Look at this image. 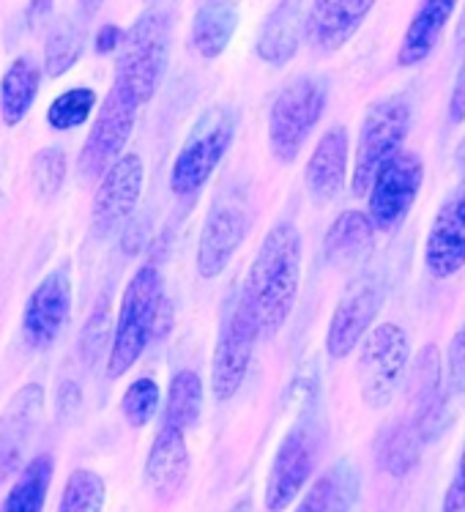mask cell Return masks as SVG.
<instances>
[{
	"label": "cell",
	"mask_w": 465,
	"mask_h": 512,
	"mask_svg": "<svg viewBox=\"0 0 465 512\" xmlns=\"http://www.w3.org/2000/svg\"><path fill=\"white\" fill-rule=\"evenodd\" d=\"M104 496H107V488L102 477L91 469H77L63 485L58 512H102Z\"/></svg>",
	"instance_id": "cell-31"
},
{
	"label": "cell",
	"mask_w": 465,
	"mask_h": 512,
	"mask_svg": "<svg viewBox=\"0 0 465 512\" xmlns=\"http://www.w3.org/2000/svg\"><path fill=\"white\" fill-rule=\"evenodd\" d=\"M83 55V33L74 28L72 20H58L52 25L47 44H44V72L61 77L72 69Z\"/></svg>",
	"instance_id": "cell-30"
},
{
	"label": "cell",
	"mask_w": 465,
	"mask_h": 512,
	"mask_svg": "<svg viewBox=\"0 0 465 512\" xmlns=\"http://www.w3.org/2000/svg\"><path fill=\"white\" fill-rule=\"evenodd\" d=\"M186 474H189V447H186L184 430L170 428L162 422L145 458V485L156 499L167 502L181 491Z\"/></svg>",
	"instance_id": "cell-18"
},
{
	"label": "cell",
	"mask_w": 465,
	"mask_h": 512,
	"mask_svg": "<svg viewBox=\"0 0 465 512\" xmlns=\"http://www.w3.org/2000/svg\"><path fill=\"white\" fill-rule=\"evenodd\" d=\"M258 337V321L241 296L225 318V326L219 329L217 348H214V359H211V392H214V398L230 400L241 389Z\"/></svg>",
	"instance_id": "cell-9"
},
{
	"label": "cell",
	"mask_w": 465,
	"mask_h": 512,
	"mask_svg": "<svg viewBox=\"0 0 465 512\" xmlns=\"http://www.w3.org/2000/svg\"><path fill=\"white\" fill-rule=\"evenodd\" d=\"M301 33H304V22H301L299 3L282 0L263 25V33L258 39V55L271 66L288 63L299 50Z\"/></svg>",
	"instance_id": "cell-22"
},
{
	"label": "cell",
	"mask_w": 465,
	"mask_h": 512,
	"mask_svg": "<svg viewBox=\"0 0 465 512\" xmlns=\"http://www.w3.org/2000/svg\"><path fill=\"white\" fill-rule=\"evenodd\" d=\"M52 6H55V0H31V3H28V25H31V28H39V25L52 14Z\"/></svg>",
	"instance_id": "cell-40"
},
{
	"label": "cell",
	"mask_w": 465,
	"mask_h": 512,
	"mask_svg": "<svg viewBox=\"0 0 465 512\" xmlns=\"http://www.w3.org/2000/svg\"><path fill=\"white\" fill-rule=\"evenodd\" d=\"M143 181L145 168L137 154H124L104 173L91 209V228L96 236H110L132 217L143 195Z\"/></svg>",
	"instance_id": "cell-12"
},
{
	"label": "cell",
	"mask_w": 465,
	"mask_h": 512,
	"mask_svg": "<svg viewBox=\"0 0 465 512\" xmlns=\"http://www.w3.org/2000/svg\"><path fill=\"white\" fill-rule=\"evenodd\" d=\"M63 178H66V154L61 148H42L36 159H33V181L42 192L44 198L58 195L63 187Z\"/></svg>",
	"instance_id": "cell-34"
},
{
	"label": "cell",
	"mask_w": 465,
	"mask_h": 512,
	"mask_svg": "<svg viewBox=\"0 0 465 512\" xmlns=\"http://www.w3.org/2000/svg\"><path fill=\"white\" fill-rule=\"evenodd\" d=\"M457 50H460V55H463L465 61V11L463 17H460V25H457Z\"/></svg>",
	"instance_id": "cell-42"
},
{
	"label": "cell",
	"mask_w": 465,
	"mask_h": 512,
	"mask_svg": "<svg viewBox=\"0 0 465 512\" xmlns=\"http://www.w3.org/2000/svg\"><path fill=\"white\" fill-rule=\"evenodd\" d=\"M301 283V233L293 222H279L266 233L249 266L244 302L255 315L260 335L274 337L293 313Z\"/></svg>",
	"instance_id": "cell-1"
},
{
	"label": "cell",
	"mask_w": 465,
	"mask_h": 512,
	"mask_svg": "<svg viewBox=\"0 0 465 512\" xmlns=\"http://www.w3.org/2000/svg\"><path fill=\"white\" fill-rule=\"evenodd\" d=\"M107 340H110V304H107V299H102L88 318L83 329V343H80V351H83V359L88 365H96Z\"/></svg>",
	"instance_id": "cell-35"
},
{
	"label": "cell",
	"mask_w": 465,
	"mask_h": 512,
	"mask_svg": "<svg viewBox=\"0 0 465 512\" xmlns=\"http://www.w3.org/2000/svg\"><path fill=\"white\" fill-rule=\"evenodd\" d=\"M247 236V214L233 206L222 203L208 211L200 241H197V272L203 280H214L228 269L238 247L244 244Z\"/></svg>",
	"instance_id": "cell-16"
},
{
	"label": "cell",
	"mask_w": 465,
	"mask_h": 512,
	"mask_svg": "<svg viewBox=\"0 0 465 512\" xmlns=\"http://www.w3.org/2000/svg\"><path fill=\"white\" fill-rule=\"evenodd\" d=\"M411 124V110L403 99H381L367 110L353 159V195H370L372 181L392 157L400 154Z\"/></svg>",
	"instance_id": "cell-6"
},
{
	"label": "cell",
	"mask_w": 465,
	"mask_h": 512,
	"mask_svg": "<svg viewBox=\"0 0 465 512\" xmlns=\"http://www.w3.org/2000/svg\"><path fill=\"white\" fill-rule=\"evenodd\" d=\"M455 9L457 0H422L411 22H408V31H405L400 53H397V63L416 66V63L427 61L438 39H441V33H444L446 22L452 20Z\"/></svg>",
	"instance_id": "cell-21"
},
{
	"label": "cell",
	"mask_w": 465,
	"mask_h": 512,
	"mask_svg": "<svg viewBox=\"0 0 465 512\" xmlns=\"http://www.w3.org/2000/svg\"><path fill=\"white\" fill-rule=\"evenodd\" d=\"M383 291L372 277H359L342 293L340 304L331 313L329 332H326V351L331 359H345L353 354L356 345L370 335V326L381 313Z\"/></svg>",
	"instance_id": "cell-11"
},
{
	"label": "cell",
	"mask_w": 465,
	"mask_h": 512,
	"mask_svg": "<svg viewBox=\"0 0 465 512\" xmlns=\"http://www.w3.org/2000/svg\"><path fill=\"white\" fill-rule=\"evenodd\" d=\"M444 512H465V444H463V455H460V466H457L455 480H452L449 493H446Z\"/></svg>",
	"instance_id": "cell-37"
},
{
	"label": "cell",
	"mask_w": 465,
	"mask_h": 512,
	"mask_svg": "<svg viewBox=\"0 0 465 512\" xmlns=\"http://www.w3.org/2000/svg\"><path fill=\"white\" fill-rule=\"evenodd\" d=\"M233 512H249V502H241Z\"/></svg>",
	"instance_id": "cell-44"
},
{
	"label": "cell",
	"mask_w": 465,
	"mask_h": 512,
	"mask_svg": "<svg viewBox=\"0 0 465 512\" xmlns=\"http://www.w3.org/2000/svg\"><path fill=\"white\" fill-rule=\"evenodd\" d=\"M375 0H312L304 20V36L318 53H334L362 28Z\"/></svg>",
	"instance_id": "cell-17"
},
{
	"label": "cell",
	"mask_w": 465,
	"mask_h": 512,
	"mask_svg": "<svg viewBox=\"0 0 465 512\" xmlns=\"http://www.w3.org/2000/svg\"><path fill=\"white\" fill-rule=\"evenodd\" d=\"M159 408V387L154 378H137L121 398V411L132 428H145Z\"/></svg>",
	"instance_id": "cell-33"
},
{
	"label": "cell",
	"mask_w": 465,
	"mask_h": 512,
	"mask_svg": "<svg viewBox=\"0 0 465 512\" xmlns=\"http://www.w3.org/2000/svg\"><path fill=\"white\" fill-rule=\"evenodd\" d=\"M356 469L348 463H337L334 469L312 482L310 491L301 496L296 512H351L356 502Z\"/></svg>",
	"instance_id": "cell-24"
},
{
	"label": "cell",
	"mask_w": 465,
	"mask_h": 512,
	"mask_svg": "<svg viewBox=\"0 0 465 512\" xmlns=\"http://www.w3.org/2000/svg\"><path fill=\"white\" fill-rule=\"evenodd\" d=\"M372 233H375V225H372L370 214H364V211L340 214L329 228V233H326V258H329V263L348 266V263L356 261L372 244Z\"/></svg>",
	"instance_id": "cell-26"
},
{
	"label": "cell",
	"mask_w": 465,
	"mask_h": 512,
	"mask_svg": "<svg viewBox=\"0 0 465 512\" xmlns=\"http://www.w3.org/2000/svg\"><path fill=\"white\" fill-rule=\"evenodd\" d=\"M424 263L438 280L452 277L465 266V184L435 214L424 244Z\"/></svg>",
	"instance_id": "cell-15"
},
{
	"label": "cell",
	"mask_w": 465,
	"mask_h": 512,
	"mask_svg": "<svg viewBox=\"0 0 465 512\" xmlns=\"http://www.w3.org/2000/svg\"><path fill=\"white\" fill-rule=\"evenodd\" d=\"M408 356H411V345L403 326L378 324L364 337L356 373L367 406L386 408L397 398L408 373Z\"/></svg>",
	"instance_id": "cell-5"
},
{
	"label": "cell",
	"mask_w": 465,
	"mask_h": 512,
	"mask_svg": "<svg viewBox=\"0 0 465 512\" xmlns=\"http://www.w3.org/2000/svg\"><path fill=\"white\" fill-rule=\"evenodd\" d=\"M44 392L39 384L25 387L11 400L6 419L0 425V482L9 480L14 471L20 469L22 452H25V441L31 436V428L39 411H42Z\"/></svg>",
	"instance_id": "cell-20"
},
{
	"label": "cell",
	"mask_w": 465,
	"mask_h": 512,
	"mask_svg": "<svg viewBox=\"0 0 465 512\" xmlns=\"http://www.w3.org/2000/svg\"><path fill=\"white\" fill-rule=\"evenodd\" d=\"M72 313V280L69 269H58L44 277L31 293L22 313V335L31 348H50Z\"/></svg>",
	"instance_id": "cell-13"
},
{
	"label": "cell",
	"mask_w": 465,
	"mask_h": 512,
	"mask_svg": "<svg viewBox=\"0 0 465 512\" xmlns=\"http://www.w3.org/2000/svg\"><path fill=\"white\" fill-rule=\"evenodd\" d=\"M323 107H326V83L310 74L290 80L279 91L269 113V146L277 162L282 165L296 162L307 137L321 121Z\"/></svg>",
	"instance_id": "cell-4"
},
{
	"label": "cell",
	"mask_w": 465,
	"mask_h": 512,
	"mask_svg": "<svg viewBox=\"0 0 465 512\" xmlns=\"http://www.w3.org/2000/svg\"><path fill=\"white\" fill-rule=\"evenodd\" d=\"M455 165H457V173L465 178V137L460 140V146L455 151Z\"/></svg>",
	"instance_id": "cell-41"
},
{
	"label": "cell",
	"mask_w": 465,
	"mask_h": 512,
	"mask_svg": "<svg viewBox=\"0 0 465 512\" xmlns=\"http://www.w3.org/2000/svg\"><path fill=\"white\" fill-rule=\"evenodd\" d=\"M102 3L104 0H80V9L85 11V17H91V14L102 9Z\"/></svg>",
	"instance_id": "cell-43"
},
{
	"label": "cell",
	"mask_w": 465,
	"mask_h": 512,
	"mask_svg": "<svg viewBox=\"0 0 465 512\" xmlns=\"http://www.w3.org/2000/svg\"><path fill=\"white\" fill-rule=\"evenodd\" d=\"M137 107L140 102L121 85H113L110 94L104 96L102 110L96 115L80 154V170L85 178H104V173L124 157V146L135 129Z\"/></svg>",
	"instance_id": "cell-8"
},
{
	"label": "cell",
	"mask_w": 465,
	"mask_h": 512,
	"mask_svg": "<svg viewBox=\"0 0 465 512\" xmlns=\"http://www.w3.org/2000/svg\"><path fill=\"white\" fill-rule=\"evenodd\" d=\"M238 9L230 0H206L192 20V47L203 58H219L236 33Z\"/></svg>",
	"instance_id": "cell-23"
},
{
	"label": "cell",
	"mask_w": 465,
	"mask_h": 512,
	"mask_svg": "<svg viewBox=\"0 0 465 512\" xmlns=\"http://www.w3.org/2000/svg\"><path fill=\"white\" fill-rule=\"evenodd\" d=\"M126 33L121 28H115V25H104L99 36H96V53H115V50H121V44H124Z\"/></svg>",
	"instance_id": "cell-39"
},
{
	"label": "cell",
	"mask_w": 465,
	"mask_h": 512,
	"mask_svg": "<svg viewBox=\"0 0 465 512\" xmlns=\"http://www.w3.org/2000/svg\"><path fill=\"white\" fill-rule=\"evenodd\" d=\"M424 181V162L414 151H400L381 168L367 195V214L375 230H394L408 217Z\"/></svg>",
	"instance_id": "cell-10"
},
{
	"label": "cell",
	"mask_w": 465,
	"mask_h": 512,
	"mask_svg": "<svg viewBox=\"0 0 465 512\" xmlns=\"http://www.w3.org/2000/svg\"><path fill=\"white\" fill-rule=\"evenodd\" d=\"M200 408H203V381L195 370H178L167 389L165 425L186 433L200 419Z\"/></svg>",
	"instance_id": "cell-28"
},
{
	"label": "cell",
	"mask_w": 465,
	"mask_h": 512,
	"mask_svg": "<svg viewBox=\"0 0 465 512\" xmlns=\"http://www.w3.org/2000/svg\"><path fill=\"white\" fill-rule=\"evenodd\" d=\"M449 118L455 124H463L465 121V61L460 66V74H457L455 88H452V99H449Z\"/></svg>",
	"instance_id": "cell-38"
},
{
	"label": "cell",
	"mask_w": 465,
	"mask_h": 512,
	"mask_svg": "<svg viewBox=\"0 0 465 512\" xmlns=\"http://www.w3.org/2000/svg\"><path fill=\"white\" fill-rule=\"evenodd\" d=\"M165 299L162 274L156 266H143L129 280L115 321V335L107 356V376L121 378L143 356L145 345L156 337V321Z\"/></svg>",
	"instance_id": "cell-2"
},
{
	"label": "cell",
	"mask_w": 465,
	"mask_h": 512,
	"mask_svg": "<svg viewBox=\"0 0 465 512\" xmlns=\"http://www.w3.org/2000/svg\"><path fill=\"white\" fill-rule=\"evenodd\" d=\"M170 58V20L162 11H148L126 31L118 63L115 85L135 96L140 105L151 102L165 77Z\"/></svg>",
	"instance_id": "cell-3"
},
{
	"label": "cell",
	"mask_w": 465,
	"mask_h": 512,
	"mask_svg": "<svg viewBox=\"0 0 465 512\" xmlns=\"http://www.w3.org/2000/svg\"><path fill=\"white\" fill-rule=\"evenodd\" d=\"M422 436L414 425H394L386 430L378 447L381 469L389 471L392 477H405L422 458Z\"/></svg>",
	"instance_id": "cell-29"
},
{
	"label": "cell",
	"mask_w": 465,
	"mask_h": 512,
	"mask_svg": "<svg viewBox=\"0 0 465 512\" xmlns=\"http://www.w3.org/2000/svg\"><path fill=\"white\" fill-rule=\"evenodd\" d=\"M42 72L28 58H17L0 80V115L9 126H17L36 102Z\"/></svg>",
	"instance_id": "cell-25"
},
{
	"label": "cell",
	"mask_w": 465,
	"mask_h": 512,
	"mask_svg": "<svg viewBox=\"0 0 465 512\" xmlns=\"http://www.w3.org/2000/svg\"><path fill=\"white\" fill-rule=\"evenodd\" d=\"M312 441L307 430H290L279 444L274 463H271L269 480H266V493L263 502L269 512L288 510L290 504L299 499L304 485L312 474Z\"/></svg>",
	"instance_id": "cell-14"
},
{
	"label": "cell",
	"mask_w": 465,
	"mask_h": 512,
	"mask_svg": "<svg viewBox=\"0 0 465 512\" xmlns=\"http://www.w3.org/2000/svg\"><path fill=\"white\" fill-rule=\"evenodd\" d=\"M52 482V458L36 455V458L20 471L14 488L6 496L0 512H42Z\"/></svg>",
	"instance_id": "cell-27"
},
{
	"label": "cell",
	"mask_w": 465,
	"mask_h": 512,
	"mask_svg": "<svg viewBox=\"0 0 465 512\" xmlns=\"http://www.w3.org/2000/svg\"><path fill=\"white\" fill-rule=\"evenodd\" d=\"M449 387L455 389L457 395H465V324L457 329V335L449 343Z\"/></svg>",
	"instance_id": "cell-36"
},
{
	"label": "cell",
	"mask_w": 465,
	"mask_h": 512,
	"mask_svg": "<svg viewBox=\"0 0 465 512\" xmlns=\"http://www.w3.org/2000/svg\"><path fill=\"white\" fill-rule=\"evenodd\" d=\"M348 154H351L348 129L331 126L315 146L307 165V189L315 203H331L340 195L348 178Z\"/></svg>",
	"instance_id": "cell-19"
},
{
	"label": "cell",
	"mask_w": 465,
	"mask_h": 512,
	"mask_svg": "<svg viewBox=\"0 0 465 512\" xmlns=\"http://www.w3.org/2000/svg\"><path fill=\"white\" fill-rule=\"evenodd\" d=\"M230 143H233V115L225 107L208 110L195 124L192 135L186 137L184 148L178 151L170 173V189L181 198L195 195L228 154Z\"/></svg>",
	"instance_id": "cell-7"
},
{
	"label": "cell",
	"mask_w": 465,
	"mask_h": 512,
	"mask_svg": "<svg viewBox=\"0 0 465 512\" xmlns=\"http://www.w3.org/2000/svg\"><path fill=\"white\" fill-rule=\"evenodd\" d=\"M96 107V94L91 88H69L47 107V124L58 132H69L85 124Z\"/></svg>",
	"instance_id": "cell-32"
}]
</instances>
